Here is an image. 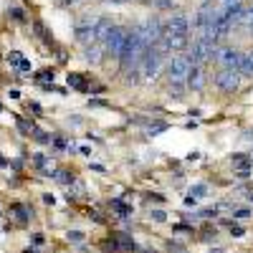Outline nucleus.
<instances>
[{
    "label": "nucleus",
    "instance_id": "20",
    "mask_svg": "<svg viewBox=\"0 0 253 253\" xmlns=\"http://www.w3.org/2000/svg\"><path fill=\"white\" fill-rule=\"evenodd\" d=\"M152 3H155L157 8H170V5H172V0H152Z\"/></svg>",
    "mask_w": 253,
    "mask_h": 253
},
{
    "label": "nucleus",
    "instance_id": "14",
    "mask_svg": "<svg viewBox=\"0 0 253 253\" xmlns=\"http://www.w3.org/2000/svg\"><path fill=\"white\" fill-rule=\"evenodd\" d=\"M20 58H23V53H20V51H10L8 53V63H13V66H18Z\"/></svg>",
    "mask_w": 253,
    "mask_h": 253
},
{
    "label": "nucleus",
    "instance_id": "3",
    "mask_svg": "<svg viewBox=\"0 0 253 253\" xmlns=\"http://www.w3.org/2000/svg\"><path fill=\"white\" fill-rule=\"evenodd\" d=\"M94 23H96V18H89V15H84L76 23V41H79V43H94V41H96Z\"/></svg>",
    "mask_w": 253,
    "mask_h": 253
},
{
    "label": "nucleus",
    "instance_id": "6",
    "mask_svg": "<svg viewBox=\"0 0 253 253\" xmlns=\"http://www.w3.org/2000/svg\"><path fill=\"white\" fill-rule=\"evenodd\" d=\"M165 31H167V33H175V36H187V33H190V20H187V15H182V13L172 15Z\"/></svg>",
    "mask_w": 253,
    "mask_h": 253
},
{
    "label": "nucleus",
    "instance_id": "9",
    "mask_svg": "<svg viewBox=\"0 0 253 253\" xmlns=\"http://www.w3.org/2000/svg\"><path fill=\"white\" fill-rule=\"evenodd\" d=\"M112 20L109 18H96V23H94V33H96V41H104L107 38V33L112 31Z\"/></svg>",
    "mask_w": 253,
    "mask_h": 253
},
{
    "label": "nucleus",
    "instance_id": "27",
    "mask_svg": "<svg viewBox=\"0 0 253 253\" xmlns=\"http://www.w3.org/2000/svg\"><path fill=\"white\" fill-rule=\"evenodd\" d=\"M104 3H129V0H104Z\"/></svg>",
    "mask_w": 253,
    "mask_h": 253
},
{
    "label": "nucleus",
    "instance_id": "11",
    "mask_svg": "<svg viewBox=\"0 0 253 253\" xmlns=\"http://www.w3.org/2000/svg\"><path fill=\"white\" fill-rule=\"evenodd\" d=\"M69 86H74V89H79V91H86V89H89L86 81H84L79 74H69Z\"/></svg>",
    "mask_w": 253,
    "mask_h": 253
},
{
    "label": "nucleus",
    "instance_id": "15",
    "mask_svg": "<svg viewBox=\"0 0 253 253\" xmlns=\"http://www.w3.org/2000/svg\"><path fill=\"white\" fill-rule=\"evenodd\" d=\"M114 210H117V213H119V215H129V213H132V208H126V205H122L119 200L114 203Z\"/></svg>",
    "mask_w": 253,
    "mask_h": 253
},
{
    "label": "nucleus",
    "instance_id": "2",
    "mask_svg": "<svg viewBox=\"0 0 253 253\" xmlns=\"http://www.w3.org/2000/svg\"><path fill=\"white\" fill-rule=\"evenodd\" d=\"M190 69H193V63H190L187 56H172L170 66H167V74H170V81H185Z\"/></svg>",
    "mask_w": 253,
    "mask_h": 253
},
{
    "label": "nucleus",
    "instance_id": "4",
    "mask_svg": "<svg viewBox=\"0 0 253 253\" xmlns=\"http://www.w3.org/2000/svg\"><path fill=\"white\" fill-rule=\"evenodd\" d=\"M215 86L223 89V91H236L241 86V74L236 69H223L218 76H215Z\"/></svg>",
    "mask_w": 253,
    "mask_h": 253
},
{
    "label": "nucleus",
    "instance_id": "13",
    "mask_svg": "<svg viewBox=\"0 0 253 253\" xmlns=\"http://www.w3.org/2000/svg\"><path fill=\"white\" fill-rule=\"evenodd\" d=\"M205 193H208V187H205V185H195L193 190H190V198H195V200H200V198H203Z\"/></svg>",
    "mask_w": 253,
    "mask_h": 253
},
{
    "label": "nucleus",
    "instance_id": "22",
    "mask_svg": "<svg viewBox=\"0 0 253 253\" xmlns=\"http://www.w3.org/2000/svg\"><path fill=\"white\" fill-rule=\"evenodd\" d=\"M33 162H36L38 167H46V157H43V155H33Z\"/></svg>",
    "mask_w": 253,
    "mask_h": 253
},
{
    "label": "nucleus",
    "instance_id": "8",
    "mask_svg": "<svg viewBox=\"0 0 253 253\" xmlns=\"http://www.w3.org/2000/svg\"><path fill=\"white\" fill-rule=\"evenodd\" d=\"M187 86L190 89H195V91H200L203 86H205V74H203V69L200 66H193V69H190V74H187Z\"/></svg>",
    "mask_w": 253,
    "mask_h": 253
},
{
    "label": "nucleus",
    "instance_id": "18",
    "mask_svg": "<svg viewBox=\"0 0 253 253\" xmlns=\"http://www.w3.org/2000/svg\"><path fill=\"white\" fill-rule=\"evenodd\" d=\"M69 238H71L74 243H81V241H84V233H79V230H71V233H69Z\"/></svg>",
    "mask_w": 253,
    "mask_h": 253
},
{
    "label": "nucleus",
    "instance_id": "1",
    "mask_svg": "<svg viewBox=\"0 0 253 253\" xmlns=\"http://www.w3.org/2000/svg\"><path fill=\"white\" fill-rule=\"evenodd\" d=\"M213 53H215V38H195L193 56H187V58H190V63H193V66H200L203 61L213 58Z\"/></svg>",
    "mask_w": 253,
    "mask_h": 253
},
{
    "label": "nucleus",
    "instance_id": "16",
    "mask_svg": "<svg viewBox=\"0 0 253 253\" xmlns=\"http://www.w3.org/2000/svg\"><path fill=\"white\" fill-rule=\"evenodd\" d=\"M220 5H223V10H230V8H238L241 0H220Z\"/></svg>",
    "mask_w": 253,
    "mask_h": 253
},
{
    "label": "nucleus",
    "instance_id": "19",
    "mask_svg": "<svg viewBox=\"0 0 253 253\" xmlns=\"http://www.w3.org/2000/svg\"><path fill=\"white\" fill-rule=\"evenodd\" d=\"M38 79H41V81H53V71H41Z\"/></svg>",
    "mask_w": 253,
    "mask_h": 253
},
{
    "label": "nucleus",
    "instance_id": "23",
    "mask_svg": "<svg viewBox=\"0 0 253 253\" xmlns=\"http://www.w3.org/2000/svg\"><path fill=\"white\" fill-rule=\"evenodd\" d=\"M10 15H13L15 20H23V10H18V8H13V10H10Z\"/></svg>",
    "mask_w": 253,
    "mask_h": 253
},
{
    "label": "nucleus",
    "instance_id": "25",
    "mask_svg": "<svg viewBox=\"0 0 253 253\" xmlns=\"http://www.w3.org/2000/svg\"><path fill=\"white\" fill-rule=\"evenodd\" d=\"M246 23H248V26H251V31H253V8L248 10V18H246Z\"/></svg>",
    "mask_w": 253,
    "mask_h": 253
},
{
    "label": "nucleus",
    "instance_id": "7",
    "mask_svg": "<svg viewBox=\"0 0 253 253\" xmlns=\"http://www.w3.org/2000/svg\"><path fill=\"white\" fill-rule=\"evenodd\" d=\"M213 58H218L225 69H236V66H238V58H241V53H238V51H233V48H215Z\"/></svg>",
    "mask_w": 253,
    "mask_h": 253
},
{
    "label": "nucleus",
    "instance_id": "26",
    "mask_svg": "<svg viewBox=\"0 0 253 253\" xmlns=\"http://www.w3.org/2000/svg\"><path fill=\"white\" fill-rule=\"evenodd\" d=\"M43 203H48V205H53V203H56V198H53V195H43Z\"/></svg>",
    "mask_w": 253,
    "mask_h": 253
},
{
    "label": "nucleus",
    "instance_id": "5",
    "mask_svg": "<svg viewBox=\"0 0 253 253\" xmlns=\"http://www.w3.org/2000/svg\"><path fill=\"white\" fill-rule=\"evenodd\" d=\"M124 38H126V31L119 28V26H112V31L107 33V38H104V46H107L114 56H119V51L124 46Z\"/></svg>",
    "mask_w": 253,
    "mask_h": 253
},
{
    "label": "nucleus",
    "instance_id": "17",
    "mask_svg": "<svg viewBox=\"0 0 253 253\" xmlns=\"http://www.w3.org/2000/svg\"><path fill=\"white\" fill-rule=\"evenodd\" d=\"M152 220H157V223H165V220H167V215L162 213V210H155V213H152Z\"/></svg>",
    "mask_w": 253,
    "mask_h": 253
},
{
    "label": "nucleus",
    "instance_id": "10",
    "mask_svg": "<svg viewBox=\"0 0 253 253\" xmlns=\"http://www.w3.org/2000/svg\"><path fill=\"white\" fill-rule=\"evenodd\" d=\"M84 58H86L89 63H99V58H101V46H96V43H91L86 51H84Z\"/></svg>",
    "mask_w": 253,
    "mask_h": 253
},
{
    "label": "nucleus",
    "instance_id": "28",
    "mask_svg": "<svg viewBox=\"0 0 253 253\" xmlns=\"http://www.w3.org/2000/svg\"><path fill=\"white\" fill-rule=\"evenodd\" d=\"M61 3H63V5H66V3H79V0H61Z\"/></svg>",
    "mask_w": 253,
    "mask_h": 253
},
{
    "label": "nucleus",
    "instance_id": "12",
    "mask_svg": "<svg viewBox=\"0 0 253 253\" xmlns=\"http://www.w3.org/2000/svg\"><path fill=\"white\" fill-rule=\"evenodd\" d=\"M233 165L238 167V172H241V170H251L253 160H248L246 155H233Z\"/></svg>",
    "mask_w": 253,
    "mask_h": 253
},
{
    "label": "nucleus",
    "instance_id": "24",
    "mask_svg": "<svg viewBox=\"0 0 253 253\" xmlns=\"http://www.w3.org/2000/svg\"><path fill=\"white\" fill-rule=\"evenodd\" d=\"M236 218H238V220H246V218H251V213H248V210H238Z\"/></svg>",
    "mask_w": 253,
    "mask_h": 253
},
{
    "label": "nucleus",
    "instance_id": "21",
    "mask_svg": "<svg viewBox=\"0 0 253 253\" xmlns=\"http://www.w3.org/2000/svg\"><path fill=\"white\" fill-rule=\"evenodd\" d=\"M18 69H20V71H28V69H31V61H28V58H20Z\"/></svg>",
    "mask_w": 253,
    "mask_h": 253
},
{
    "label": "nucleus",
    "instance_id": "29",
    "mask_svg": "<svg viewBox=\"0 0 253 253\" xmlns=\"http://www.w3.org/2000/svg\"><path fill=\"white\" fill-rule=\"evenodd\" d=\"M248 200H251V203H253V193H251V195H248Z\"/></svg>",
    "mask_w": 253,
    "mask_h": 253
}]
</instances>
